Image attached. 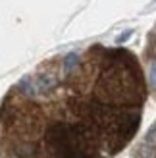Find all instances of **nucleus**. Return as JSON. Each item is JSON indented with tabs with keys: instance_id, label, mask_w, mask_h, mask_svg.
<instances>
[{
	"instance_id": "obj_1",
	"label": "nucleus",
	"mask_w": 156,
	"mask_h": 158,
	"mask_svg": "<svg viewBox=\"0 0 156 158\" xmlns=\"http://www.w3.org/2000/svg\"><path fill=\"white\" fill-rule=\"evenodd\" d=\"M146 79L133 52L92 44L43 62L0 104L12 158H112L139 131Z\"/></svg>"
}]
</instances>
